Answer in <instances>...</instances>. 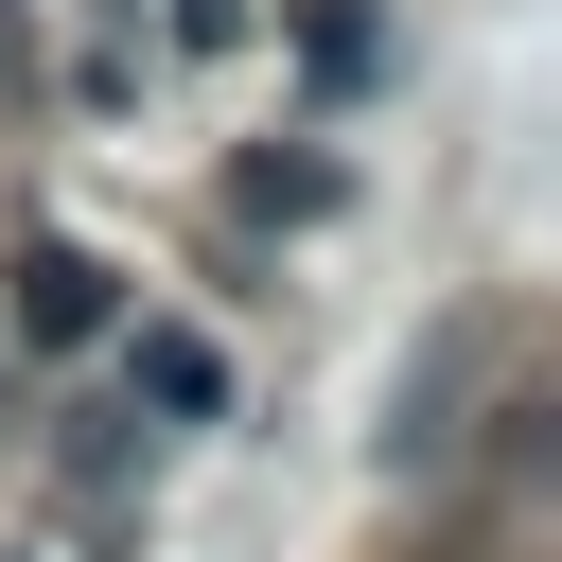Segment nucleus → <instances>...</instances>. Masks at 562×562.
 <instances>
[{"instance_id":"1","label":"nucleus","mask_w":562,"mask_h":562,"mask_svg":"<svg viewBox=\"0 0 562 562\" xmlns=\"http://www.w3.org/2000/svg\"><path fill=\"white\" fill-rule=\"evenodd\" d=\"M474 386H492V316H439L404 369H386V422H369V474L386 492H422V474H457L474 457Z\"/></svg>"},{"instance_id":"2","label":"nucleus","mask_w":562,"mask_h":562,"mask_svg":"<svg viewBox=\"0 0 562 562\" xmlns=\"http://www.w3.org/2000/svg\"><path fill=\"white\" fill-rule=\"evenodd\" d=\"M88 334H123V281L88 246H35L18 263V351H88Z\"/></svg>"},{"instance_id":"3","label":"nucleus","mask_w":562,"mask_h":562,"mask_svg":"<svg viewBox=\"0 0 562 562\" xmlns=\"http://www.w3.org/2000/svg\"><path fill=\"white\" fill-rule=\"evenodd\" d=\"M123 386H140L158 422H228V351H211L193 316H140V334H123Z\"/></svg>"},{"instance_id":"4","label":"nucleus","mask_w":562,"mask_h":562,"mask_svg":"<svg viewBox=\"0 0 562 562\" xmlns=\"http://www.w3.org/2000/svg\"><path fill=\"white\" fill-rule=\"evenodd\" d=\"M123 18H140V0H123ZM158 35H176V53H228V35H246V0H158Z\"/></svg>"}]
</instances>
